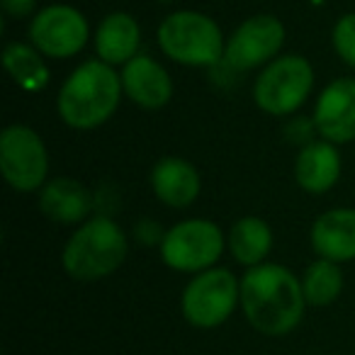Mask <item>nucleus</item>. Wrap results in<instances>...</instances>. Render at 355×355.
Masks as SVG:
<instances>
[{
    "label": "nucleus",
    "mask_w": 355,
    "mask_h": 355,
    "mask_svg": "<svg viewBox=\"0 0 355 355\" xmlns=\"http://www.w3.org/2000/svg\"><path fill=\"white\" fill-rule=\"evenodd\" d=\"M227 248L232 258L243 268L263 266L272 251V229L261 217H241L232 224L227 236Z\"/></svg>",
    "instance_id": "18"
},
{
    "label": "nucleus",
    "mask_w": 355,
    "mask_h": 355,
    "mask_svg": "<svg viewBox=\"0 0 355 355\" xmlns=\"http://www.w3.org/2000/svg\"><path fill=\"white\" fill-rule=\"evenodd\" d=\"M331 42H334V49L340 56V61L355 69V12H345L338 17V22L334 25Z\"/></svg>",
    "instance_id": "21"
},
{
    "label": "nucleus",
    "mask_w": 355,
    "mask_h": 355,
    "mask_svg": "<svg viewBox=\"0 0 355 355\" xmlns=\"http://www.w3.org/2000/svg\"><path fill=\"white\" fill-rule=\"evenodd\" d=\"M119 78L124 95L144 110H161L173 98V80L168 71L146 54H137L124 64Z\"/></svg>",
    "instance_id": "12"
},
{
    "label": "nucleus",
    "mask_w": 355,
    "mask_h": 355,
    "mask_svg": "<svg viewBox=\"0 0 355 355\" xmlns=\"http://www.w3.org/2000/svg\"><path fill=\"white\" fill-rule=\"evenodd\" d=\"M151 190L166 207L183 209L198 200L200 195V173L185 158L178 156H163L161 161H156V166L151 168L148 175Z\"/></svg>",
    "instance_id": "13"
},
{
    "label": "nucleus",
    "mask_w": 355,
    "mask_h": 355,
    "mask_svg": "<svg viewBox=\"0 0 355 355\" xmlns=\"http://www.w3.org/2000/svg\"><path fill=\"white\" fill-rule=\"evenodd\" d=\"M122 95V78L114 66L90 59L73 69V73L64 80L56 98V110L71 129L88 132L117 112Z\"/></svg>",
    "instance_id": "2"
},
{
    "label": "nucleus",
    "mask_w": 355,
    "mask_h": 355,
    "mask_svg": "<svg viewBox=\"0 0 355 355\" xmlns=\"http://www.w3.org/2000/svg\"><path fill=\"white\" fill-rule=\"evenodd\" d=\"M300 280L309 306H329L343 292V270L338 263L324 261V258L309 263Z\"/></svg>",
    "instance_id": "20"
},
{
    "label": "nucleus",
    "mask_w": 355,
    "mask_h": 355,
    "mask_svg": "<svg viewBox=\"0 0 355 355\" xmlns=\"http://www.w3.org/2000/svg\"><path fill=\"white\" fill-rule=\"evenodd\" d=\"M3 64L22 90H42L49 83V69L44 64V56L32 44L10 42L3 49Z\"/></svg>",
    "instance_id": "19"
},
{
    "label": "nucleus",
    "mask_w": 355,
    "mask_h": 355,
    "mask_svg": "<svg viewBox=\"0 0 355 355\" xmlns=\"http://www.w3.org/2000/svg\"><path fill=\"white\" fill-rule=\"evenodd\" d=\"M40 209L56 224L88 222L93 212V195L73 178H54L40 190Z\"/></svg>",
    "instance_id": "16"
},
{
    "label": "nucleus",
    "mask_w": 355,
    "mask_h": 355,
    "mask_svg": "<svg viewBox=\"0 0 355 355\" xmlns=\"http://www.w3.org/2000/svg\"><path fill=\"white\" fill-rule=\"evenodd\" d=\"M129 253L127 234L114 219L98 214L73 232L61 251V266L78 282H95L110 277L122 268Z\"/></svg>",
    "instance_id": "3"
},
{
    "label": "nucleus",
    "mask_w": 355,
    "mask_h": 355,
    "mask_svg": "<svg viewBox=\"0 0 355 355\" xmlns=\"http://www.w3.org/2000/svg\"><path fill=\"white\" fill-rule=\"evenodd\" d=\"M285 44V25L275 15H253L243 20L227 40L224 64L234 71H251L277 59Z\"/></svg>",
    "instance_id": "10"
},
{
    "label": "nucleus",
    "mask_w": 355,
    "mask_h": 355,
    "mask_svg": "<svg viewBox=\"0 0 355 355\" xmlns=\"http://www.w3.org/2000/svg\"><path fill=\"white\" fill-rule=\"evenodd\" d=\"M302 280L280 263L248 268L241 277V311L263 336L280 338L302 324L306 309Z\"/></svg>",
    "instance_id": "1"
},
{
    "label": "nucleus",
    "mask_w": 355,
    "mask_h": 355,
    "mask_svg": "<svg viewBox=\"0 0 355 355\" xmlns=\"http://www.w3.org/2000/svg\"><path fill=\"white\" fill-rule=\"evenodd\" d=\"M90 27L73 6H46L30 22V44L49 59H71L88 44Z\"/></svg>",
    "instance_id": "9"
},
{
    "label": "nucleus",
    "mask_w": 355,
    "mask_h": 355,
    "mask_svg": "<svg viewBox=\"0 0 355 355\" xmlns=\"http://www.w3.org/2000/svg\"><path fill=\"white\" fill-rule=\"evenodd\" d=\"M340 153L331 141H311L295 158V180L304 193L324 195L338 183Z\"/></svg>",
    "instance_id": "17"
},
{
    "label": "nucleus",
    "mask_w": 355,
    "mask_h": 355,
    "mask_svg": "<svg viewBox=\"0 0 355 355\" xmlns=\"http://www.w3.org/2000/svg\"><path fill=\"white\" fill-rule=\"evenodd\" d=\"M141 27L129 12H110L95 30V54L110 66H124L139 54Z\"/></svg>",
    "instance_id": "15"
},
{
    "label": "nucleus",
    "mask_w": 355,
    "mask_h": 355,
    "mask_svg": "<svg viewBox=\"0 0 355 355\" xmlns=\"http://www.w3.org/2000/svg\"><path fill=\"white\" fill-rule=\"evenodd\" d=\"M3 178L17 193H35L46 185L49 153L42 137L25 124H10L0 134Z\"/></svg>",
    "instance_id": "8"
},
{
    "label": "nucleus",
    "mask_w": 355,
    "mask_h": 355,
    "mask_svg": "<svg viewBox=\"0 0 355 355\" xmlns=\"http://www.w3.org/2000/svg\"><path fill=\"white\" fill-rule=\"evenodd\" d=\"M236 306H241V280L217 266L193 275L180 297L183 319L202 331L227 324Z\"/></svg>",
    "instance_id": "5"
},
{
    "label": "nucleus",
    "mask_w": 355,
    "mask_h": 355,
    "mask_svg": "<svg viewBox=\"0 0 355 355\" xmlns=\"http://www.w3.org/2000/svg\"><path fill=\"white\" fill-rule=\"evenodd\" d=\"M0 8L8 17H15V20L37 15V0H0Z\"/></svg>",
    "instance_id": "22"
},
{
    "label": "nucleus",
    "mask_w": 355,
    "mask_h": 355,
    "mask_svg": "<svg viewBox=\"0 0 355 355\" xmlns=\"http://www.w3.org/2000/svg\"><path fill=\"white\" fill-rule=\"evenodd\" d=\"M156 42L171 61L180 66L207 69L224 61V40L219 25L198 10H175L158 25Z\"/></svg>",
    "instance_id": "4"
},
{
    "label": "nucleus",
    "mask_w": 355,
    "mask_h": 355,
    "mask_svg": "<svg viewBox=\"0 0 355 355\" xmlns=\"http://www.w3.org/2000/svg\"><path fill=\"white\" fill-rule=\"evenodd\" d=\"M314 88V69L300 54L277 56L258 73L253 83V100L258 110L272 117L297 112Z\"/></svg>",
    "instance_id": "6"
},
{
    "label": "nucleus",
    "mask_w": 355,
    "mask_h": 355,
    "mask_svg": "<svg viewBox=\"0 0 355 355\" xmlns=\"http://www.w3.org/2000/svg\"><path fill=\"white\" fill-rule=\"evenodd\" d=\"M314 127L331 144L355 141V78L343 76L321 90L314 105Z\"/></svg>",
    "instance_id": "11"
},
{
    "label": "nucleus",
    "mask_w": 355,
    "mask_h": 355,
    "mask_svg": "<svg viewBox=\"0 0 355 355\" xmlns=\"http://www.w3.org/2000/svg\"><path fill=\"white\" fill-rule=\"evenodd\" d=\"M311 248L319 258L334 263L355 261V209L336 207L316 217L309 232Z\"/></svg>",
    "instance_id": "14"
},
{
    "label": "nucleus",
    "mask_w": 355,
    "mask_h": 355,
    "mask_svg": "<svg viewBox=\"0 0 355 355\" xmlns=\"http://www.w3.org/2000/svg\"><path fill=\"white\" fill-rule=\"evenodd\" d=\"M227 236L209 219H183L161 236V261L171 270L198 275L217 266Z\"/></svg>",
    "instance_id": "7"
}]
</instances>
